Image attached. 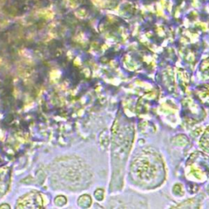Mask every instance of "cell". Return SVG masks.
Returning <instances> with one entry per match:
<instances>
[{
    "mask_svg": "<svg viewBox=\"0 0 209 209\" xmlns=\"http://www.w3.org/2000/svg\"><path fill=\"white\" fill-rule=\"evenodd\" d=\"M10 179L9 170L7 168L0 169V196L8 191V186Z\"/></svg>",
    "mask_w": 209,
    "mask_h": 209,
    "instance_id": "2",
    "label": "cell"
},
{
    "mask_svg": "<svg viewBox=\"0 0 209 209\" xmlns=\"http://www.w3.org/2000/svg\"><path fill=\"white\" fill-rule=\"evenodd\" d=\"M66 201H67V200H66V198H65L63 195L56 196V198H55V199H54V203H55V204H56V206L59 207L64 206L65 204H66Z\"/></svg>",
    "mask_w": 209,
    "mask_h": 209,
    "instance_id": "3",
    "label": "cell"
},
{
    "mask_svg": "<svg viewBox=\"0 0 209 209\" xmlns=\"http://www.w3.org/2000/svg\"><path fill=\"white\" fill-rule=\"evenodd\" d=\"M43 198L39 193L33 191L18 199L16 208H40L43 207Z\"/></svg>",
    "mask_w": 209,
    "mask_h": 209,
    "instance_id": "1",
    "label": "cell"
},
{
    "mask_svg": "<svg viewBox=\"0 0 209 209\" xmlns=\"http://www.w3.org/2000/svg\"><path fill=\"white\" fill-rule=\"evenodd\" d=\"M0 208H11V207L9 206L8 204H1L0 205Z\"/></svg>",
    "mask_w": 209,
    "mask_h": 209,
    "instance_id": "4",
    "label": "cell"
}]
</instances>
